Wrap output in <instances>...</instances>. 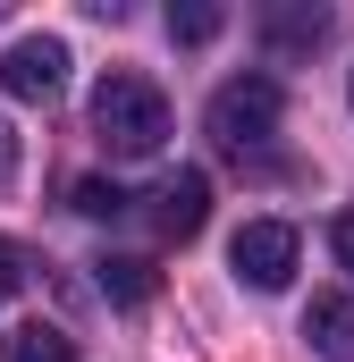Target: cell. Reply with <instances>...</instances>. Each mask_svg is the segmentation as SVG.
<instances>
[{
	"label": "cell",
	"mask_w": 354,
	"mask_h": 362,
	"mask_svg": "<svg viewBox=\"0 0 354 362\" xmlns=\"http://www.w3.org/2000/svg\"><path fill=\"white\" fill-rule=\"evenodd\" d=\"M93 135H101L110 160H152L169 144V101H161V85L135 76V68H110L93 85Z\"/></svg>",
	"instance_id": "1"
},
{
	"label": "cell",
	"mask_w": 354,
	"mask_h": 362,
	"mask_svg": "<svg viewBox=\"0 0 354 362\" xmlns=\"http://www.w3.org/2000/svg\"><path fill=\"white\" fill-rule=\"evenodd\" d=\"M278 118H287V101L270 76H228V85L211 93V110H202V127H211V144L219 152H236V160H253L278 144Z\"/></svg>",
	"instance_id": "2"
},
{
	"label": "cell",
	"mask_w": 354,
	"mask_h": 362,
	"mask_svg": "<svg viewBox=\"0 0 354 362\" xmlns=\"http://www.w3.org/2000/svg\"><path fill=\"white\" fill-rule=\"evenodd\" d=\"M228 262H236L245 286L278 295V286L295 278V228H287V219H245V228H236V245H228Z\"/></svg>",
	"instance_id": "3"
},
{
	"label": "cell",
	"mask_w": 354,
	"mask_h": 362,
	"mask_svg": "<svg viewBox=\"0 0 354 362\" xmlns=\"http://www.w3.org/2000/svg\"><path fill=\"white\" fill-rule=\"evenodd\" d=\"M0 85L17 93V101H51V93L68 85V42H59V34L8 42V51H0Z\"/></svg>",
	"instance_id": "4"
},
{
	"label": "cell",
	"mask_w": 354,
	"mask_h": 362,
	"mask_svg": "<svg viewBox=\"0 0 354 362\" xmlns=\"http://www.w3.org/2000/svg\"><path fill=\"white\" fill-rule=\"evenodd\" d=\"M202 219H211V177H202V169H177V177L152 185V228H161L169 245L202 236Z\"/></svg>",
	"instance_id": "5"
},
{
	"label": "cell",
	"mask_w": 354,
	"mask_h": 362,
	"mask_svg": "<svg viewBox=\"0 0 354 362\" xmlns=\"http://www.w3.org/2000/svg\"><path fill=\"white\" fill-rule=\"evenodd\" d=\"M304 337H312V354H321V362H354V303H346V295H312Z\"/></svg>",
	"instance_id": "6"
},
{
	"label": "cell",
	"mask_w": 354,
	"mask_h": 362,
	"mask_svg": "<svg viewBox=\"0 0 354 362\" xmlns=\"http://www.w3.org/2000/svg\"><path fill=\"white\" fill-rule=\"evenodd\" d=\"M101 295L110 303H152V262L144 253H110L101 262Z\"/></svg>",
	"instance_id": "7"
},
{
	"label": "cell",
	"mask_w": 354,
	"mask_h": 362,
	"mask_svg": "<svg viewBox=\"0 0 354 362\" xmlns=\"http://www.w3.org/2000/svg\"><path fill=\"white\" fill-rule=\"evenodd\" d=\"M8 362H76V337H59V329H17V337H8Z\"/></svg>",
	"instance_id": "8"
},
{
	"label": "cell",
	"mask_w": 354,
	"mask_h": 362,
	"mask_svg": "<svg viewBox=\"0 0 354 362\" xmlns=\"http://www.w3.org/2000/svg\"><path fill=\"white\" fill-rule=\"evenodd\" d=\"M262 25H270V42H287V51H295V42H321V34H329V17H321V8H270Z\"/></svg>",
	"instance_id": "9"
},
{
	"label": "cell",
	"mask_w": 354,
	"mask_h": 362,
	"mask_svg": "<svg viewBox=\"0 0 354 362\" xmlns=\"http://www.w3.org/2000/svg\"><path fill=\"white\" fill-rule=\"evenodd\" d=\"M228 17L211 8V0H185V8H169V42H211Z\"/></svg>",
	"instance_id": "10"
},
{
	"label": "cell",
	"mask_w": 354,
	"mask_h": 362,
	"mask_svg": "<svg viewBox=\"0 0 354 362\" xmlns=\"http://www.w3.org/2000/svg\"><path fill=\"white\" fill-rule=\"evenodd\" d=\"M68 202H76L85 219H118V211H127V194H118L110 177H76V194H68Z\"/></svg>",
	"instance_id": "11"
},
{
	"label": "cell",
	"mask_w": 354,
	"mask_h": 362,
	"mask_svg": "<svg viewBox=\"0 0 354 362\" xmlns=\"http://www.w3.org/2000/svg\"><path fill=\"white\" fill-rule=\"evenodd\" d=\"M17 286H25V253H17V245H8V236H0V303H8V295H17Z\"/></svg>",
	"instance_id": "12"
},
{
	"label": "cell",
	"mask_w": 354,
	"mask_h": 362,
	"mask_svg": "<svg viewBox=\"0 0 354 362\" xmlns=\"http://www.w3.org/2000/svg\"><path fill=\"white\" fill-rule=\"evenodd\" d=\"M329 253L354 270V211H338V219H329Z\"/></svg>",
	"instance_id": "13"
},
{
	"label": "cell",
	"mask_w": 354,
	"mask_h": 362,
	"mask_svg": "<svg viewBox=\"0 0 354 362\" xmlns=\"http://www.w3.org/2000/svg\"><path fill=\"white\" fill-rule=\"evenodd\" d=\"M17 177V135H8V118H0V185Z\"/></svg>",
	"instance_id": "14"
},
{
	"label": "cell",
	"mask_w": 354,
	"mask_h": 362,
	"mask_svg": "<svg viewBox=\"0 0 354 362\" xmlns=\"http://www.w3.org/2000/svg\"><path fill=\"white\" fill-rule=\"evenodd\" d=\"M346 101H354V76H346Z\"/></svg>",
	"instance_id": "15"
}]
</instances>
